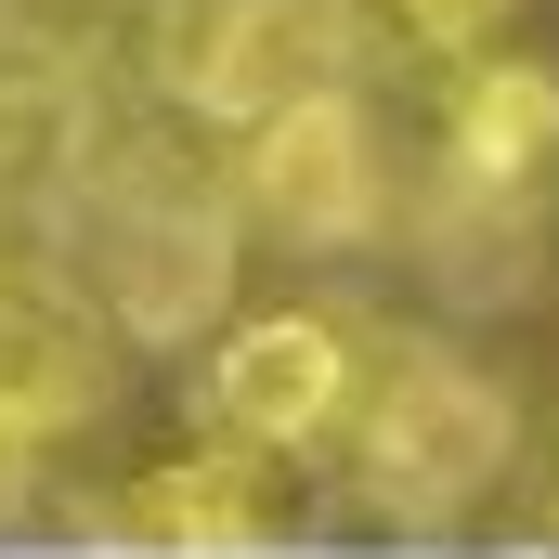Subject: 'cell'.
<instances>
[{"label": "cell", "instance_id": "obj_1", "mask_svg": "<svg viewBox=\"0 0 559 559\" xmlns=\"http://www.w3.org/2000/svg\"><path fill=\"white\" fill-rule=\"evenodd\" d=\"M66 248L131 338H195L235 286V182H209L182 143H118L66 182Z\"/></svg>", "mask_w": 559, "mask_h": 559}, {"label": "cell", "instance_id": "obj_2", "mask_svg": "<svg viewBox=\"0 0 559 559\" xmlns=\"http://www.w3.org/2000/svg\"><path fill=\"white\" fill-rule=\"evenodd\" d=\"M508 455H521L508 391H495L468 352H429V338L378 365V391H365V417H352V481H365L391 521H455V508H481V495L508 481Z\"/></svg>", "mask_w": 559, "mask_h": 559}, {"label": "cell", "instance_id": "obj_3", "mask_svg": "<svg viewBox=\"0 0 559 559\" xmlns=\"http://www.w3.org/2000/svg\"><path fill=\"white\" fill-rule=\"evenodd\" d=\"M352 52H365V0H182L156 26V92L209 131H248L286 92L352 79Z\"/></svg>", "mask_w": 559, "mask_h": 559}, {"label": "cell", "instance_id": "obj_4", "mask_svg": "<svg viewBox=\"0 0 559 559\" xmlns=\"http://www.w3.org/2000/svg\"><path fill=\"white\" fill-rule=\"evenodd\" d=\"M248 156H235V222H261L286 248H365L391 182H378V131L352 105V79H312L286 92L274 118H248Z\"/></svg>", "mask_w": 559, "mask_h": 559}, {"label": "cell", "instance_id": "obj_5", "mask_svg": "<svg viewBox=\"0 0 559 559\" xmlns=\"http://www.w3.org/2000/svg\"><path fill=\"white\" fill-rule=\"evenodd\" d=\"M195 404H209L222 442H248V455L325 442V429L352 417V338H338V312H248V325H222Z\"/></svg>", "mask_w": 559, "mask_h": 559}, {"label": "cell", "instance_id": "obj_6", "mask_svg": "<svg viewBox=\"0 0 559 559\" xmlns=\"http://www.w3.org/2000/svg\"><path fill=\"white\" fill-rule=\"evenodd\" d=\"M559 169V66L534 52H468L455 66V92H442V182L468 195V209H534Z\"/></svg>", "mask_w": 559, "mask_h": 559}, {"label": "cell", "instance_id": "obj_7", "mask_svg": "<svg viewBox=\"0 0 559 559\" xmlns=\"http://www.w3.org/2000/svg\"><path fill=\"white\" fill-rule=\"evenodd\" d=\"M261 468H274V455H248V442L156 468V495H143V534H156V547H182V559L261 547Z\"/></svg>", "mask_w": 559, "mask_h": 559}, {"label": "cell", "instance_id": "obj_8", "mask_svg": "<svg viewBox=\"0 0 559 559\" xmlns=\"http://www.w3.org/2000/svg\"><path fill=\"white\" fill-rule=\"evenodd\" d=\"M66 182H79V66L13 52L0 66V209L66 195Z\"/></svg>", "mask_w": 559, "mask_h": 559}, {"label": "cell", "instance_id": "obj_9", "mask_svg": "<svg viewBox=\"0 0 559 559\" xmlns=\"http://www.w3.org/2000/svg\"><path fill=\"white\" fill-rule=\"evenodd\" d=\"M365 13H391V39L429 52V66H468V52H495V39H508V13H521V0H365Z\"/></svg>", "mask_w": 559, "mask_h": 559}, {"label": "cell", "instance_id": "obj_10", "mask_svg": "<svg viewBox=\"0 0 559 559\" xmlns=\"http://www.w3.org/2000/svg\"><path fill=\"white\" fill-rule=\"evenodd\" d=\"M52 417H66L52 391H26V378H0V508H13L26 481H39V455H52Z\"/></svg>", "mask_w": 559, "mask_h": 559}, {"label": "cell", "instance_id": "obj_11", "mask_svg": "<svg viewBox=\"0 0 559 559\" xmlns=\"http://www.w3.org/2000/svg\"><path fill=\"white\" fill-rule=\"evenodd\" d=\"M547 534H559V481H547Z\"/></svg>", "mask_w": 559, "mask_h": 559}]
</instances>
